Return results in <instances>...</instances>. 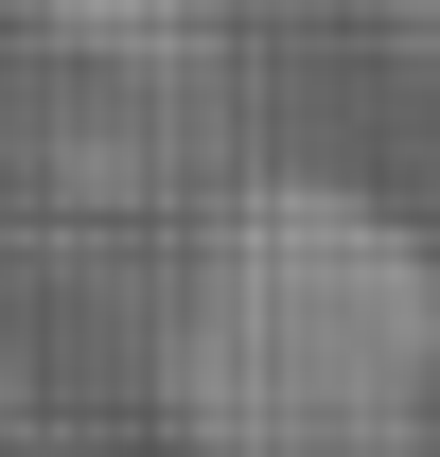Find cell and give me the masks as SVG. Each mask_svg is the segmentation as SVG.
Masks as SVG:
<instances>
[{"label":"cell","instance_id":"1","mask_svg":"<svg viewBox=\"0 0 440 457\" xmlns=\"http://www.w3.org/2000/svg\"><path fill=\"white\" fill-rule=\"evenodd\" d=\"M176 440H405L440 422V246L352 176H247L159 317Z\"/></svg>","mask_w":440,"mask_h":457},{"label":"cell","instance_id":"2","mask_svg":"<svg viewBox=\"0 0 440 457\" xmlns=\"http://www.w3.org/2000/svg\"><path fill=\"white\" fill-rule=\"evenodd\" d=\"M54 36L89 71H194L212 54V0H54Z\"/></svg>","mask_w":440,"mask_h":457},{"label":"cell","instance_id":"3","mask_svg":"<svg viewBox=\"0 0 440 457\" xmlns=\"http://www.w3.org/2000/svg\"><path fill=\"white\" fill-rule=\"evenodd\" d=\"M176 457H440V422H405V440H176Z\"/></svg>","mask_w":440,"mask_h":457},{"label":"cell","instance_id":"4","mask_svg":"<svg viewBox=\"0 0 440 457\" xmlns=\"http://www.w3.org/2000/svg\"><path fill=\"white\" fill-rule=\"evenodd\" d=\"M405 54H423V88H440V0H405Z\"/></svg>","mask_w":440,"mask_h":457}]
</instances>
